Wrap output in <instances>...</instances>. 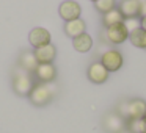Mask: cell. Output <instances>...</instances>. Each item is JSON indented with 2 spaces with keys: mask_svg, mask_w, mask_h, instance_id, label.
<instances>
[{
  "mask_svg": "<svg viewBox=\"0 0 146 133\" xmlns=\"http://www.w3.org/2000/svg\"><path fill=\"white\" fill-rule=\"evenodd\" d=\"M55 91H57L55 85H52V83H36V85H33L32 91H30L29 99L36 107H44L52 100Z\"/></svg>",
  "mask_w": 146,
  "mask_h": 133,
  "instance_id": "obj_1",
  "label": "cell"
},
{
  "mask_svg": "<svg viewBox=\"0 0 146 133\" xmlns=\"http://www.w3.org/2000/svg\"><path fill=\"white\" fill-rule=\"evenodd\" d=\"M21 69V67H19ZM33 80L30 78V75L25 72V70H17L13 77V89L17 95H29L30 91L33 88Z\"/></svg>",
  "mask_w": 146,
  "mask_h": 133,
  "instance_id": "obj_2",
  "label": "cell"
},
{
  "mask_svg": "<svg viewBox=\"0 0 146 133\" xmlns=\"http://www.w3.org/2000/svg\"><path fill=\"white\" fill-rule=\"evenodd\" d=\"M101 63L108 72H116V70L121 69L124 63V58H123V53L116 49H108L102 53L101 57Z\"/></svg>",
  "mask_w": 146,
  "mask_h": 133,
  "instance_id": "obj_3",
  "label": "cell"
},
{
  "mask_svg": "<svg viewBox=\"0 0 146 133\" xmlns=\"http://www.w3.org/2000/svg\"><path fill=\"white\" fill-rule=\"evenodd\" d=\"M105 39L111 44L118 45L123 44L126 39H129V30L127 27L123 24H116V25H111L108 28H105Z\"/></svg>",
  "mask_w": 146,
  "mask_h": 133,
  "instance_id": "obj_4",
  "label": "cell"
},
{
  "mask_svg": "<svg viewBox=\"0 0 146 133\" xmlns=\"http://www.w3.org/2000/svg\"><path fill=\"white\" fill-rule=\"evenodd\" d=\"M58 13H60V17L64 22H69V20H74V19H80L82 8L74 0H64L58 7Z\"/></svg>",
  "mask_w": 146,
  "mask_h": 133,
  "instance_id": "obj_5",
  "label": "cell"
},
{
  "mask_svg": "<svg viewBox=\"0 0 146 133\" xmlns=\"http://www.w3.org/2000/svg\"><path fill=\"white\" fill-rule=\"evenodd\" d=\"M118 10L124 19H137L141 16V2L140 0H121Z\"/></svg>",
  "mask_w": 146,
  "mask_h": 133,
  "instance_id": "obj_6",
  "label": "cell"
},
{
  "mask_svg": "<svg viewBox=\"0 0 146 133\" xmlns=\"http://www.w3.org/2000/svg\"><path fill=\"white\" fill-rule=\"evenodd\" d=\"M108 70L102 66L101 61H94V63L90 64L88 70H86V75H88L90 82L96 83V85H102L108 80Z\"/></svg>",
  "mask_w": 146,
  "mask_h": 133,
  "instance_id": "obj_7",
  "label": "cell"
},
{
  "mask_svg": "<svg viewBox=\"0 0 146 133\" xmlns=\"http://www.w3.org/2000/svg\"><path fill=\"white\" fill-rule=\"evenodd\" d=\"M29 42H30V45H33L35 49L47 45V44H50V33L46 28H42V27H36V28H33L32 32H30Z\"/></svg>",
  "mask_w": 146,
  "mask_h": 133,
  "instance_id": "obj_8",
  "label": "cell"
},
{
  "mask_svg": "<svg viewBox=\"0 0 146 133\" xmlns=\"http://www.w3.org/2000/svg\"><path fill=\"white\" fill-rule=\"evenodd\" d=\"M104 127L108 133H121L126 130V120L115 111V113H108L104 117Z\"/></svg>",
  "mask_w": 146,
  "mask_h": 133,
  "instance_id": "obj_9",
  "label": "cell"
},
{
  "mask_svg": "<svg viewBox=\"0 0 146 133\" xmlns=\"http://www.w3.org/2000/svg\"><path fill=\"white\" fill-rule=\"evenodd\" d=\"M146 116V102L143 99L127 100V119H143Z\"/></svg>",
  "mask_w": 146,
  "mask_h": 133,
  "instance_id": "obj_10",
  "label": "cell"
},
{
  "mask_svg": "<svg viewBox=\"0 0 146 133\" xmlns=\"http://www.w3.org/2000/svg\"><path fill=\"white\" fill-rule=\"evenodd\" d=\"M33 53L36 57L38 64H52V61L57 57V49H55V45L47 44V45H42V47L36 49Z\"/></svg>",
  "mask_w": 146,
  "mask_h": 133,
  "instance_id": "obj_11",
  "label": "cell"
},
{
  "mask_svg": "<svg viewBox=\"0 0 146 133\" xmlns=\"http://www.w3.org/2000/svg\"><path fill=\"white\" fill-rule=\"evenodd\" d=\"M35 75L39 83H52L57 77V69L54 64H38Z\"/></svg>",
  "mask_w": 146,
  "mask_h": 133,
  "instance_id": "obj_12",
  "label": "cell"
},
{
  "mask_svg": "<svg viewBox=\"0 0 146 133\" xmlns=\"http://www.w3.org/2000/svg\"><path fill=\"white\" fill-rule=\"evenodd\" d=\"M19 67L22 70H25L27 74H32V72L35 74L36 67H38V61H36L35 53H33V52H29V50L22 52L21 57H19Z\"/></svg>",
  "mask_w": 146,
  "mask_h": 133,
  "instance_id": "obj_13",
  "label": "cell"
},
{
  "mask_svg": "<svg viewBox=\"0 0 146 133\" xmlns=\"http://www.w3.org/2000/svg\"><path fill=\"white\" fill-rule=\"evenodd\" d=\"M85 28H86L85 20H82V19H74V20H69V22L64 24V33H66V36H69L72 39L83 35Z\"/></svg>",
  "mask_w": 146,
  "mask_h": 133,
  "instance_id": "obj_14",
  "label": "cell"
},
{
  "mask_svg": "<svg viewBox=\"0 0 146 133\" xmlns=\"http://www.w3.org/2000/svg\"><path fill=\"white\" fill-rule=\"evenodd\" d=\"M72 45L77 52L86 53V52H90L93 47V38L88 33H83V35H80V36H77V38L72 39Z\"/></svg>",
  "mask_w": 146,
  "mask_h": 133,
  "instance_id": "obj_15",
  "label": "cell"
},
{
  "mask_svg": "<svg viewBox=\"0 0 146 133\" xmlns=\"http://www.w3.org/2000/svg\"><path fill=\"white\" fill-rule=\"evenodd\" d=\"M123 22H124V17H123V14L119 13L118 8L102 14V25H104L105 28H108V27H111V25H116V24H123Z\"/></svg>",
  "mask_w": 146,
  "mask_h": 133,
  "instance_id": "obj_16",
  "label": "cell"
},
{
  "mask_svg": "<svg viewBox=\"0 0 146 133\" xmlns=\"http://www.w3.org/2000/svg\"><path fill=\"white\" fill-rule=\"evenodd\" d=\"M129 41L132 42V45L146 50V32L143 28H137V30H133V32H130L129 33Z\"/></svg>",
  "mask_w": 146,
  "mask_h": 133,
  "instance_id": "obj_17",
  "label": "cell"
},
{
  "mask_svg": "<svg viewBox=\"0 0 146 133\" xmlns=\"http://www.w3.org/2000/svg\"><path fill=\"white\" fill-rule=\"evenodd\" d=\"M94 8L99 11V13L105 14V13H108V11H111V10L116 8V0H96Z\"/></svg>",
  "mask_w": 146,
  "mask_h": 133,
  "instance_id": "obj_18",
  "label": "cell"
},
{
  "mask_svg": "<svg viewBox=\"0 0 146 133\" xmlns=\"http://www.w3.org/2000/svg\"><path fill=\"white\" fill-rule=\"evenodd\" d=\"M126 130L130 133H143V119H126Z\"/></svg>",
  "mask_w": 146,
  "mask_h": 133,
  "instance_id": "obj_19",
  "label": "cell"
},
{
  "mask_svg": "<svg viewBox=\"0 0 146 133\" xmlns=\"http://www.w3.org/2000/svg\"><path fill=\"white\" fill-rule=\"evenodd\" d=\"M124 25L127 27L129 33L137 30V28H140V17H137V19H124Z\"/></svg>",
  "mask_w": 146,
  "mask_h": 133,
  "instance_id": "obj_20",
  "label": "cell"
},
{
  "mask_svg": "<svg viewBox=\"0 0 146 133\" xmlns=\"http://www.w3.org/2000/svg\"><path fill=\"white\" fill-rule=\"evenodd\" d=\"M140 28H143L146 32V16H141L140 17Z\"/></svg>",
  "mask_w": 146,
  "mask_h": 133,
  "instance_id": "obj_21",
  "label": "cell"
},
{
  "mask_svg": "<svg viewBox=\"0 0 146 133\" xmlns=\"http://www.w3.org/2000/svg\"><path fill=\"white\" fill-rule=\"evenodd\" d=\"M140 2H141V16H146V0H140Z\"/></svg>",
  "mask_w": 146,
  "mask_h": 133,
  "instance_id": "obj_22",
  "label": "cell"
},
{
  "mask_svg": "<svg viewBox=\"0 0 146 133\" xmlns=\"http://www.w3.org/2000/svg\"><path fill=\"white\" fill-rule=\"evenodd\" d=\"M143 133H146V116L143 117Z\"/></svg>",
  "mask_w": 146,
  "mask_h": 133,
  "instance_id": "obj_23",
  "label": "cell"
},
{
  "mask_svg": "<svg viewBox=\"0 0 146 133\" xmlns=\"http://www.w3.org/2000/svg\"><path fill=\"white\" fill-rule=\"evenodd\" d=\"M121 133H130V132H127V130H123V132H121Z\"/></svg>",
  "mask_w": 146,
  "mask_h": 133,
  "instance_id": "obj_24",
  "label": "cell"
},
{
  "mask_svg": "<svg viewBox=\"0 0 146 133\" xmlns=\"http://www.w3.org/2000/svg\"><path fill=\"white\" fill-rule=\"evenodd\" d=\"M91 2H93V3H94V2H96V0H91Z\"/></svg>",
  "mask_w": 146,
  "mask_h": 133,
  "instance_id": "obj_25",
  "label": "cell"
}]
</instances>
